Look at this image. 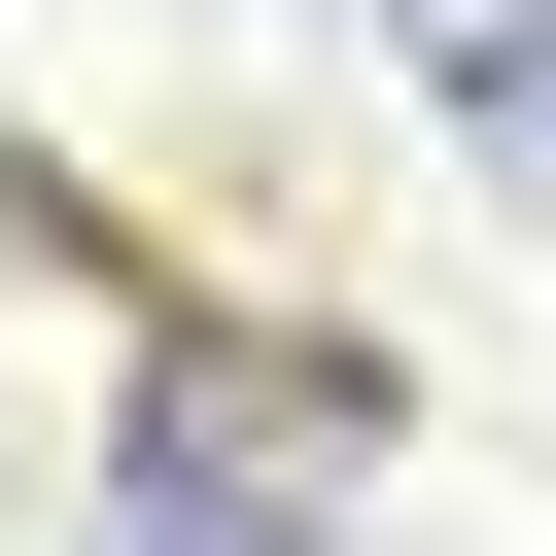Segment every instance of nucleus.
Here are the masks:
<instances>
[{"mask_svg": "<svg viewBox=\"0 0 556 556\" xmlns=\"http://www.w3.org/2000/svg\"><path fill=\"white\" fill-rule=\"evenodd\" d=\"M104 556H348V382H139Z\"/></svg>", "mask_w": 556, "mask_h": 556, "instance_id": "1", "label": "nucleus"}, {"mask_svg": "<svg viewBox=\"0 0 556 556\" xmlns=\"http://www.w3.org/2000/svg\"><path fill=\"white\" fill-rule=\"evenodd\" d=\"M382 35H417V70L486 104V139H556V0H382Z\"/></svg>", "mask_w": 556, "mask_h": 556, "instance_id": "2", "label": "nucleus"}]
</instances>
